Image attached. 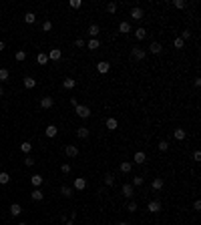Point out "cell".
I'll return each instance as SVG.
<instances>
[{"label":"cell","mask_w":201,"mask_h":225,"mask_svg":"<svg viewBox=\"0 0 201 225\" xmlns=\"http://www.w3.org/2000/svg\"><path fill=\"white\" fill-rule=\"evenodd\" d=\"M145 56H147V50L141 48V46H135L133 50H131V58H133V60H143Z\"/></svg>","instance_id":"1"},{"label":"cell","mask_w":201,"mask_h":225,"mask_svg":"<svg viewBox=\"0 0 201 225\" xmlns=\"http://www.w3.org/2000/svg\"><path fill=\"white\" fill-rule=\"evenodd\" d=\"M75 109H77V115L81 117V119H86V117L91 115V109H89V107H85V105H77Z\"/></svg>","instance_id":"2"},{"label":"cell","mask_w":201,"mask_h":225,"mask_svg":"<svg viewBox=\"0 0 201 225\" xmlns=\"http://www.w3.org/2000/svg\"><path fill=\"white\" fill-rule=\"evenodd\" d=\"M145 16V12H143V8H139V6H135L133 10H131V18H135V20H141Z\"/></svg>","instance_id":"3"},{"label":"cell","mask_w":201,"mask_h":225,"mask_svg":"<svg viewBox=\"0 0 201 225\" xmlns=\"http://www.w3.org/2000/svg\"><path fill=\"white\" fill-rule=\"evenodd\" d=\"M64 153H67V157H77V155H79V147H77V145H67Z\"/></svg>","instance_id":"4"},{"label":"cell","mask_w":201,"mask_h":225,"mask_svg":"<svg viewBox=\"0 0 201 225\" xmlns=\"http://www.w3.org/2000/svg\"><path fill=\"white\" fill-rule=\"evenodd\" d=\"M53 105H54L53 96H42V99H40V107H42V109H50Z\"/></svg>","instance_id":"5"},{"label":"cell","mask_w":201,"mask_h":225,"mask_svg":"<svg viewBox=\"0 0 201 225\" xmlns=\"http://www.w3.org/2000/svg\"><path fill=\"white\" fill-rule=\"evenodd\" d=\"M149 53H153V54H161V53H163L161 42H151V44H149Z\"/></svg>","instance_id":"6"},{"label":"cell","mask_w":201,"mask_h":225,"mask_svg":"<svg viewBox=\"0 0 201 225\" xmlns=\"http://www.w3.org/2000/svg\"><path fill=\"white\" fill-rule=\"evenodd\" d=\"M163 185H165V181H163L161 177H155V179H153V183H151L153 191H161V189H163Z\"/></svg>","instance_id":"7"},{"label":"cell","mask_w":201,"mask_h":225,"mask_svg":"<svg viewBox=\"0 0 201 225\" xmlns=\"http://www.w3.org/2000/svg\"><path fill=\"white\" fill-rule=\"evenodd\" d=\"M147 211H151V213H159V211H161V203H159V201H149Z\"/></svg>","instance_id":"8"},{"label":"cell","mask_w":201,"mask_h":225,"mask_svg":"<svg viewBox=\"0 0 201 225\" xmlns=\"http://www.w3.org/2000/svg\"><path fill=\"white\" fill-rule=\"evenodd\" d=\"M109 68H111V64L107 60H100L99 64H97V71L100 72V74H105V72H109Z\"/></svg>","instance_id":"9"},{"label":"cell","mask_w":201,"mask_h":225,"mask_svg":"<svg viewBox=\"0 0 201 225\" xmlns=\"http://www.w3.org/2000/svg\"><path fill=\"white\" fill-rule=\"evenodd\" d=\"M72 187H75L77 191H82V189L86 187V181H85L82 177H77V179H75V185H72Z\"/></svg>","instance_id":"10"},{"label":"cell","mask_w":201,"mask_h":225,"mask_svg":"<svg viewBox=\"0 0 201 225\" xmlns=\"http://www.w3.org/2000/svg\"><path fill=\"white\" fill-rule=\"evenodd\" d=\"M57 133H58V129L54 127V125H48L46 129H44V135H46V137H50V139H53V137H57Z\"/></svg>","instance_id":"11"},{"label":"cell","mask_w":201,"mask_h":225,"mask_svg":"<svg viewBox=\"0 0 201 225\" xmlns=\"http://www.w3.org/2000/svg\"><path fill=\"white\" fill-rule=\"evenodd\" d=\"M135 163H139V165H143L145 163V161H147V155H145L143 153V151H137V153H135Z\"/></svg>","instance_id":"12"},{"label":"cell","mask_w":201,"mask_h":225,"mask_svg":"<svg viewBox=\"0 0 201 225\" xmlns=\"http://www.w3.org/2000/svg\"><path fill=\"white\" fill-rule=\"evenodd\" d=\"M123 195L127 197V199H131V197H133V185L125 183V185H123Z\"/></svg>","instance_id":"13"},{"label":"cell","mask_w":201,"mask_h":225,"mask_svg":"<svg viewBox=\"0 0 201 225\" xmlns=\"http://www.w3.org/2000/svg\"><path fill=\"white\" fill-rule=\"evenodd\" d=\"M131 169H133V165H131L129 161H123V163L119 165V171L121 173H131Z\"/></svg>","instance_id":"14"},{"label":"cell","mask_w":201,"mask_h":225,"mask_svg":"<svg viewBox=\"0 0 201 225\" xmlns=\"http://www.w3.org/2000/svg\"><path fill=\"white\" fill-rule=\"evenodd\" d=\"M30 197H32L34 201H42V199H44V193L40 191V189H34V191L30 193Z\"/></svg>","instance_id":"15"},{"label":"cell","mask_w":201,"mask_h":225,"mask_svg":"<svg viewBox=\"0 0 201 225\" xmlns=\"http://www.w3.org/2000/svg\"><path fill=\"white\" fill-rule=\"evenodd\" d=\"M117 127H119V123H117V119H113V117H109V119H107V129H109V131H115Z\"/></svg>","instance_id":"16"},{"label":"cell","mask_w":201,"mask_h":225,"mask_svg":"<svg viewBox=\"0 0 201 225\" xmlns=\"http://www.w3.org/2000/svg\"><path fill=\"white\" fill-rule=\"evenodd\" d=\"M99 32H100V26H99V24H91V26H89V34H91V38H95Z\"/></svg>","instance_id":"17"},{"label":"cell","mask_w":201,"mask_h":225,"mask_svg":"<svg viewBox=\"0 0 201 225\" xmlns=\"http://www.w3.org/2000/svg\"><path fill=\"white\" fill-rule=\"evenodd\" d=\"M77 137H79V139H86V137H89V129H86V127H79V129H77Z\"/></svg>","instance_id":"18"},{"label":"cell","mask_w":201,"mask_h":225,"mask_svg":"<svg viewBox=\"0 0 201 225\" xmlns=\"http://www.w3.org/2000/svg\"><path fill=\"white\" fill-rule=\"evenodd\" d=\"M22 85L26 86V89H34V86H36V81H34L32 77H26V78L22 81Z\"/></svg>","instance_id":"19"},{"label":"cell","mask_w":201,"mask_h":225,"mask_svg":"<svg viewBox=\"0 0 201 225\" xmlns=\"http://www.w3.org/2000/svg\"><path fill=\"white\" fill-rule=\"evenodd\" d=\"M60 195H62V197H72V187L62 185V187H60Z\"/></svg>","instance_id":"20"},{"label":"cell","mask_w":201,"mask_h":225,"mask_svg":"<svg viewBox=\"0 0 201 225\" xmlns=\"http://www.w3.org/2000/svg\"><path fill=\"white\" fill-rule=\"evenodd\" d=\"M10 213H12V215H20V213H22V207L18 205V203H12V205H10Z\"/></svg>","instance_id":"21"},{"label":"cell","mask_w":201,"mask_h":225,"mask_svg":"<svg viewBox=\"0 0 201 225\" xmlns=\"http://www.w3.org/2000/svg\"><path fill=\"white\" fill-rule=\"evenodd\" d=\"M62 86H64V89H75V86H77V81H75V78H64V81H62Z\"/></svg>","instance_id":"22"},{"label":"cell","mask_w":201,"mask_h":225,"mask_svg":"<svg viewBox=\"0 0 201 225\" xmlns=\"http://www.w3.org/2000/svg\"><path fill=\"white\" fill-rule=\"evenodd\" d=\"M185 131H183V129H175V131H173V137H175V139H177V141H183V139H185Z\"/></svg>","instance_id":"23"},{"label":"cell","mask_w":201,"mask_h":225,"mask_svg":"<svg viewBox=\"0 0 201 225\" xmlns=\"http://www.w3.org/2000/svg\"><path fill=\"white\" fill-rule=\"evenodd\" d=\"M20 151H22V153H26V155H28L30 151H32V145H30L28 141H24V143H20Z\"/></svg>","instance_id":"24"},{"label":"cell","mask_w":201,"mask_h":225,"mask_svg":"<svg viewBox=\"0 0 201 225\" xmlns=\"http://www.w3.org/2000/svg\"><path fill=\"white\" fill-rule=\"evenodd\" d=\"M34 20H36V14H32V12H26V14H24V22L26 24H34Z\"/></svg>","instance_id":"25"},{"label":"cell","mask_w":201,"mask_h":225,"mask_svg":"<svg viewBox=\"0 0 201 225\" xmlns=\"http://www.w3.org/2000/svg\"><path fill=\"white\" fill-rule=\"evenodd\" d=\"M86 46L91 48V50H97V48L100 46V42H99V40H97V38H91V40H89V42H86Z\"/></svg>","instance_id":"26"},{"label":"cell","mask_w":201,"mask_h":225,"mask_svg":"<svg viewBox=\"0 0 201 225\" xmlns=\"http://www.w3.org/2000/svg\"><path fill=\"white\" fill-rule=\"evenodd\" d=\"M50 58H53V60H58V58H60V50H58V48H53L50 54H48V60H50Z\"/></svg>","instance_id":"27"},{"label":"cell","mask_w":201,"mask_h":225,"mask_svg":"<svg viewBox=\"0 0 201 225\" xmlns=\"http://www.w3.org/2000/svg\"><path fill=\"white\" fill-rule=\"evenodd\" d=\"M135 36H137L139 40H143L145 36H147V30H145V28H141V26H139V28L135 30Z\"/></svg>","instance_id":"28"},{"label":"cell","mask_w":201,"mask_h":225,"mask_svg":"<svg viewBox=\"0 0 201 225\" xmlns=\"http://www.w3.org/2000/svg\"><path fill=\"white\" fill-rule=\"evenodd\" d=\"M129 30H131V24H129V22H121V24H119V32L127 34Z\"/></svg>","instance_id":"29"},{"label":"cell","mask_w":201,"mask_h":225,"mask_svg":"<svg viewBox=\"0 0 201 225\" xmlns=\"http://www.w3.org/2000/svg\"><path fill=\"white\" fill-rule=\"evenodd\" d=\"M30 181H32V185H34V187H38V185H42L44 179L40 177V175H32V179H30Z\"/></svg>","instance_id":"30"},{"label":"cell","mask_w":201,"mask_h":225,"mask_svg":"<svg viewBox=\"0 0 201 225\" xmlns=\"http://www.w3.org/2000/svg\"><path fill=\"white\" fill-rule=\"evenodd\" d=\"M36 60H38V64H46V62H48V54L40 53L38 56H36Z\"/></svg>","instance_id":"31"},{"label":"cell","mask_w":201,"mask_h":225,"mask_svg":"<svg viewBox=\"0 0 201 225\" xmlns=\"http://www.w3.org/2000/svg\"><path fill=\"white\" fill-rule=\"evenodd\" d=\"M8 181H10V175H8L6 171H2V173H0V183H2V185H6Z\"/></svg>","instance_id":"32"},{"label":"cell","mask_w":201,"mask_h":225,"mask_svg":"<svg viewBox=\"0 0 201 225\" xmlns=\"http://www.w3.org/2000/svg\"><path fill=\"white\" fill-rule=\"evenodd\" d=\"M113 183H115V175H111V173H107L105 175V185H113Z\"/></svg>","instance_id":"33"},{"label":"cell","mask_w":201,"mask_h":225,"mask_svg":"<svg viewBox=\"0 0 201 225\" xmlns=\"http://www.w3.org/2000/svg\"><path fill=\"white\" fill-rule=\"evenodd\" d=\"M125 209L129 211V213H135V211H137V203H135V201H129V203H127V207H125Z\"/></svg>","instance_id":"34"},{"label":"cell","mask_w":201,"mask_h":225,"mask_svg":"<svg viewBox=\"0 0 201 225\" xmlns=\"http://www.w3.org/2000/svg\"><path fill=\"white\" fill-rule=\"evenodd\" d=\"M107 12H109V14H115V12H117V4H115V2H109V4H107Z\"/></svg>","instance_id":"35"},{"label":"cell","mask_w":201,"mask_h":225,"mask_svg":"<svg viewBox=\"0 0 201 225\" xmlns=\"http://www.w3.org/2000/svg\"><path fill=\"white\" fill-rule=\"evenodd\" d=\"M8 68H0V81H8Z\"/></svg>","instance_id":"36"},{"label":"cell","mask_w":201,"mask_h":225,"mask_svg":"<svg viewBox=\"0 0 201 225\" xmlns=\"http://www.w3.org/2000/svg\"><path fill=\"white\" fill-rule=\"evenodd\" d=\"M50 28H53V22H50V20H44L42 22V32H48Z\"/></svg>","instance_id":"37"},{"label":"cell","mask_w":201,"mask_h":225,"mask_svg":"<svg viewBox=\"0 0 201 225\" xmlns=\"http://www.w3.org/2000/svg\"><path fill=\"white\" fill-rule=\"evenodd\" d=\"M24 58H26V53H24V50H18V53H16V60H18V62H22Z\"/></svg>","instance_id":"38"},{"label":"cell","mask_w":201,"mask_h":225,"mask_svg":"<svg viewBox=\"0 0 201 225\" xmlns=\"http://www.w3.org/2000/svg\"><path fill=\"white\" fill-rule=\"evenodd\" d=\"M68 4H71V8H81V6H82V2H81V0H71Z\"/></svg>","instance_id":"39"},{"label":"cell","mask_w":201,"mask_h":225,"mask_svg":"<svg viewBox=\"0 0 201 225\" xmlns=\"http://www.w3.org/2000/svg\"><path fill=\"white\" fill-rule=\"evenodd\" d=\"M24 165H26V167H32V165H34V159L30 157V155H26V159H24Z\"/></svg>","instance_id":"40"},{"label":"cell","mask_w":201,"mask_h":225,"mask_svg":"<svg viewBox=\"0 0 201 225\" xmlns=\"http://www.w3.org/2000/svg\"><path fill=\"white\" fill-rule=\"evenodd\" d=\"M173 6L175 8H185V2L183 0H173Z\"/></svg>","instance_id":"41"},{"label":"cell","mask_w":201,"mask_h":225,"mask_svg":"<svg viewBox=\"0 0 201 225\" xmlns=\"http://www.w3.org/2000/svg\"><path fill=\"white\" fill-rule=\"evenodd\" d=\"M167 149H169L167 141H161V143H159V151H167Z\"/></svg>","instance_id":"42"},{"label":"cell","mask_w":201,"mask_h":225,"mask_svg":"<svg viewBox=\"0 0 201 225\" xmlns=\"http://www.w3.org/2000/svg\"><path fill=\"white\" fill-rule=\"evenodd\" d=\"M189 36H191V32H189V30H183V32H181V40H183V42H185Z\"/></svg>","instance_id":"43"},{"label":"cell","mask_w":201,"mask_h":225,"mask_svg":"<svg viewBox=\"0 0 201 225\" xmlns=\"http://www.w3.org/2000/svg\"><path fill=\"white\" fill-rule=\"evenodd\" d=\"M60 171L64 173V175H67V173H71V165H67V163H64V165H60Z\"/></svg>","instance_id":"44"},{"label":"cell","mask_w":201,"mask_h":225,"mask_svg":"<svg viewBox=\"0 0 201 225\" xmlns=\"http://www.w3.org/2000/svg\"><path fill=\"white\" fill-rule=\"evenodd\" d=\"M133 185H135V187L143 185V177H135V179H133Z\"/></svg>","instance_id":"45"},{"label":"cell","mask_w":201,"mask_h":225,"mask_svg":"<svg viewBox=\"0 0 201 225\" xmlns=\"http://www.w3.org/2000/svg\"><path fill=\"white\" fill-rule=\"evenodd\" d=\"M173 44H175V48H183V40L181 38H175V40H173Z\"/></svg>","instance_id":"46"},{"label":"cell","mask_w":201,"mask_h":225,"mask_svg":"<svg viewBox=\"0 0 201 225\" xmlns=\"http://www.w3.org/2000/svg\"><path fill=\"white\" fill-rule=\"evenodd\" d=\"M75 44H77L79 48H82V46H85V40H82V38H77V40H75Z\"/></svg>","instance_id":"47"},{"label":"cell","mask_w":201,"mask_h":225,"mask_svg":"<svg viewBox=\"0 0 201 225\" xmlns=\"http://www.w3.org/2000/svg\"><path fill=\"white\" fill-rule=\"evenodd\" d=\"M193 211H201V201H195V203H193Z\"/></svg>","instance_id":"48"},{"label":"cell","mask_w":201,"mask_h":225,"mask_svg":"<svg viewBox=\"0 0 201 225\" xmlns=\"http://www.w3.org/2000/svg\"><path fill=\"white\" fill-rule=\"evenodd\" d=\"M193 159H195V161H201V153H199V151H195V153H193Z\"/></svg>","instance_id":"49"},{"label":"cell","mask_w":201,"mask_h":225,"mask_svg":"<svg viewBox=\"0 0 201 225\" xmlns=\"http://www.w3.org/2000/svg\"><path fill=\"white\" fill-rule=\"evenodd\" d=\"M193 85H195V86H201V78H199V77H195V81H193Z\"/></svg>","instance_id":"50"},{"label":"cell","mask_w":201,"mask_h":225,"mask_svg":"<svg viewBox=\"0 0 201 225\" xmlns=\"http://www.w3.org/2000/svg\"><path fill=\"white\" fill-rule=\"evenodd\" d=\"M2 50H4V42H2V40H0V53H2Z\"/></svg>","instance_id":"51"},{"label":"cell","mask_w":201,"mask_h":225,"mask_svg":"<svg viewBox=\"0 0 201 225\" xmlns=\"http://www.w3.org/2000/svg\"><path fill=\"white\" fill-rule=\"evenodd\" d=\"M0 96H4V89L2 86H0Z\"/></svg>","instance_id":"52"},{"label":"cell","mask_w":201,"mask_h":225,"mask_svg":"<svg viewBox=\"0 0 201 225\" xmlns=\"http://www.w3.org/2000/svg\"><path fill=\"white\" fill-rule=\"evenodd\" d=\"M64 225H75V223H72V219H68V221H67V223H64Z\"/></svg>","instance_id":"53"},{"label":"cell","mask_w":201,"mask_h":225,"mask_svg":"<svg viewBox=\"0 0 201 225\" xmlns=\"http://www.w3.org/2000/svg\"><path fill=\"white\" fill-rule=\"evenodd\" d=\"M119 225H129V223H127V221H121V223Z\"/></svg>","instance_id":"54"},{"label":"cell","mask_w":201,"mask_h":225,"mask_svg":"<svg viewBox=\"0 0 201 225\" xmlns=\"http://www.w3.org/2000/svg\"><path fill=\"white\" fill-rule=\"evenodd\" d=\"M18 225H26V223H18Z\"/></svg>","instance_id":"55"}]
</instances>
